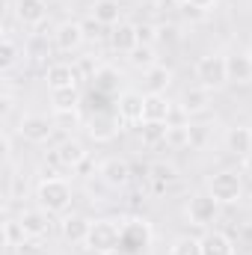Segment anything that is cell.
Returning a JSON list of instances; mask_svg holds the SVG:
<instances>
[{"instance_id":"obj_1","label":"cell","mask_w":252,"mask_h":255,"mask_svg":"<svg viewBox=\"0 0 252 255\" xmlns=\"http://www.w3.org/2000/svg\"><path fill=\"white\" fill-rule=\"evenodd\" d=\"M36 199H39V208H45L48 214H68V208L74 202V190H71V184L65 178L48 175V178L39 181Z\"/></svg>"},{"instance_id":"obj_2","label":"cell","mask_w":252,"mask_h":255,"mask_svg":"<svg viewBox=\"0 0 252 255\" xmlns=\"http://www.w3.org/2000/svg\"><path fill=\"white\" fill-rule=\"evenodd\" d=\"M86 247L92 253H101V255H113L116 250H122V223L119 220H110V217L92 220Z\"/></svg>"},{"instance_id":"obj_3","label":"cell","mask_w":252,"mask_h":255,"mask_svg":"<svg viewBox=\"0 0 252 255\" xmlns=\"http://www.w3.org/2000/svg\"><path fill=\"white\" fill-rule=\"evenodd\" d=\"M193 74L199 80V86L217 92L229 83V68H226V54H205L199 57L196 65H193Z\"/></svg>"},{"instance_id":"obj_4","label":"cell","mask_w":252,"mask_h":255,"mask_svg":"<svg viewBox=\"0 0 252 255\" xmlns=\"http://www.w3.org/2000/svg\"><path fill=\"white\" fill-rule=\"evenodd\" d=\"M208 193L220 202V205H232L244 196V178L235 169H220L208 178Z\"/></svg>"},{"instance_id":"obj_5","label":"cell","mask_w":252,"mask_h":255,"mask_svg":"<svg viewBox=\"0 0 252 255\" xmlns=\"http://www.w3.org/2000/svg\"><path fill=\"white\" fill-rule=\"evenodd\" d=\"M184 214H187V220L193 226H199V229H208L214 220H217V214H220V202L211 196V193H196V196H190L187 199V208H184Z\"/></svg>"},{"instance_id":"obj_6","label":"cell","mask_w":252,"mask_h":255,"mask_svg":"<svg viewBox=\"0 0 252 255\" xmlns=\"http://www.w3.org/2000/svg\"><path fill=\"white\" fill-rule=\"evenodd\" d=\"M18 133H21L27 142L42 145V142L54 139V122H51L48 116H42V113H24L21 122H18Z\"/></svg>"},{"instance_id":"obj_7","label":"cell","mask_w":252,"mask_h":255,"mask_svg":"<svg viewBox=\"0 0 252 255\" xmlns=\"http://www.w3.org/2000/svg\"><path fill=\"white\" fill-rule=\"evenodd\" d=\"M151 244V226L145 220H127L122 223V250L139 253Z\"/></svg>"},{"instance_id":"obj_8","label":"cell","mask_w":252,"mask_h":255,"mask_svg":"<svg viewBox=\"0 0 252 255\" xmlns=\"http://www.w3.org/2000/svg\"><path fill=\"white\" fill-rule=\"evenodd\" d=\"M98 175H101V181L107 187H116V190L127 187L130 184V163H127L125 157H107V160H101Z\"/></svg>"},{"instance_id":"obj_9","label":"cell","mask_w":252,"mask_h":255,"mask_svg":"<svg viewBox=\"0 0 252 255\" xmlns=\"http://www.w3.org/2000/svg\"><path fill=\"white\" fill-rule=\"evenodd\" d=\"M48 160H51L54 166H60V169H77V166L86 160V148H83L77 139H63L60 148H54V151L48 154Z\"/></svg>"},{"instance_id":"obj_10","label":"cell","mask_w":252,"mask_h":255,"mask_svg":"<svg viewBox=\"0 0 252 255\" xmlns=\"http://www.w3.org/2000/svg\"><path fill=\"white\" fill-rule=\"evenodd\" d=\"M116 116L122 122H142L145 119V95L136 89H125L116 101Z\"/></svg>"},{"instance_id":"obj_11","label":"cell","mask_w":252,"mask_h":255,"mask_svg":"<svg viewBox=\"0 0 252 255\" xmlns=\"http://www.w3.org/2000/svg\"><path fill=\"white\" fill-rule=\"evenodd\" d=\"M83 39H86V30H83L80 21H63V24L54 30V45H57L60 51H65V54L77 51V48L83 45Z\"/></svg>"},{"instance_id":"obj_12","label":"cell","mask_w":252,"mask_h":255,"mask_svg":"<svg viewBox=\"0 0 252 255\" xmlns=\"http://www.w3.org/2000/svg\"><path fill=\"white\" fill-rule=\"evenodd\" d=\"M89 229H92V220H86L83 214H63V223H60V235L68 244H86L89 238Z\"/></svg>"},{"instance_id":"obj_13","label":"cell","mask_w":252,"mask_h":255,"mask_svg":"<svg viewBox=\"0 0 252 255\" xmlns=\"http://www.w3.org/2000/svg\"><path fill=\"white\" fill-rule=\"evenodd\" d=\"M226 151L229 154H235V157H250L252 154V128L247 125H232L229 130H226Z\"/></svg>"},{"instance_id":"obj_14","label":"cell","mask_w":252,"mask_h":255,"mask_svg":"<svg viewBox=\"0 0 252 255\" xmlns=\"http://www.w3.org/2000/svg\"><path fill=\"white\" fill-rule=\"evenodd\" d=\"M18 220H21L27 238H36V241L45 238L48 229H51V220H48V211H45V208H27V211L18 214Z\"/></svg>"},{"instance_id":"obj_15","label":"cell","mask_w":252,"mask_h":255,"mask_svg":"<svg viewBox=\"0 0 252 255\" xmlns=\"http://www.w3.org/2000/svg\"><path fill=\"white\" fill-rule=\"evenodd\" d=\"M89 18H92L95 24L113 30L116 24H122V6H119V0H95V3L89 6Z\"/></svg>"},{"instance_id":"obj_16","label":"cell","mask_w":252,"mask_h":255,"mask_svg":"<svg viewBox=\"0 0 252 255\" xmlns=\"http://www.w3.org/2000/svg\"><path fill=\"white\" fill-rule=\"evenodd\" d=\"M178 104H181V113H190V116H196V113H205L208 107H211V89H205V86H187L184 92H181V98H178Z\"/></svg>"},{"instance_id":"obj_17","label":"cell","mask_w":252,"mask_h":255,"mask_svg":"<svg viewBox=\"0 0 252 255\" xmlns=\"http://www.w3.org/2000/svg\"><path fill=\"white\" fill-rule=\"evenodd\" d=\"M45 80L51 89H68V86H77L80 80V71L71 63H51L45 71Z\"/></svg>"},{"instance_id":"obj_18","label":"cell","mask_w":252,"mask_h":255,"mask_svg":"<svg viewBox=\"0 0 252 255\" xmlns=\"http://www.w3.org/2000/svg\"><path fill=\"white\" fill-rule=\"evenodd\" d=\"M172 116V101L166 92H145V119L142 122H169Z\"/></svg>"},{"instance_id":"obj_19","label":"cell","mask_w":252,"mask_h":255,"mask_svg":"<svg viewBox=\"0 0 252 255\" xmlns=\"http://www.w3.org/2000/svg\"><path fill=\"white\" fill-rule=\"evenodd\" d=\"M48 15V3L45 0H18L15 3V18L24 27H39Z\"/></svg>"},{"instance_id":"obj_20","label":"cell","mask_w":252,"mask_h":255,"mask_svg":"<svg viewBox=\"0 0 252 255\" xmlns=\"http://www.w3.org/2000/svg\"><path fill=\"white\" fill-rule=\"evenodd\" d=\"M202 255H238V247H235V241L226 232L211 229L202 238Z\"/></svg>"},{"instance_id":"obj_21","label":"cell","mask_w":252,"mask_h":255,"mask_svg":"<svg viewBox=\"0 0 252 255\" xmlns=\"http://www.w3.org/2000/svg\"><path fill=\"white\" fill-rule=\"evenodd\" d=\"M148 181H151V187L157 193H163L169 184L178 181V166L169 163V160H154V163L148 166Z\"/></svg>"},{"instance_id":"obj_22","label":"cell","mask_w":252,"mask_h":255,"mask_svg":"<svg viewBox=\"0 0 252 255\" xmlns=\"http://www.w3.org/2000/svg\"><path fill=\"white\" fill-rule=\"evenodd\" d=\"M110 45L116 48V51H122V54H130L136 45H139V33H136V24H116L113 30H110Z\"/></svg>"},{"instance_id":"obj_23","label":"cell","mask_w":252,"mask_h":255,"mask_svg":"<svg viewBox=\"0 0 252 255\" xmlns=\"http://www.w3.org/2000/svg\"><path fill=\"white\" fill-rule=\"evenodd\" d=\"M226 68H229V83H250L252 80L250 54H229L226 57Z\"/></svg>"},{"instance_id":"obj_24","label":"cell","mask_w":252,"mask_h":255,"mask_svg":"<svg viewBox=\"0 0 252 255\" xmlns=\"http://www.w3.org/2000/svg\"><path fill=\"white\" fill-rule=\"evenodd\" d=\"M51 104L57 113H74L77 104H80V92L77 86H68V89H51Z\"/></svg>"},{"instance_id":"obj_25","label":"cell","mask_w":252,"mask_h":255,"mask_svg":"<svg viewBox=\"0 0 252 255\" xmlns=\"http://www.w3.org/2000/svg\"><path fill=\"white\" fill-rule=\"evenodd\" d=\"M166 128H169V122H142V128H139L142 145H148V148L166 145Z\"/></svg>"},{"instance_id":"obj_26","label":"cell","mask_w":252,"mask_h":255,"mask_svg":"<svg viewBox=\"0 0 252 255\" xmlns=\"http://www.w3.org/2000/svg\"><path fill=\"white\" fill-rule=\"evenodd\" d=\"M169 83H172V71L166 65H151L145 71V89L148 92H166Z\"/></svg>"},{"instance_id":"obj_27","label":"cell","mask_w":252,"mask_h":255,"mask_svg":"<svg viewBox=\"0 0 252 255\" xmlns=\"http://www.w3.org/2000/svg\"><path fill=\"white\" fill-rule=\"evenodd\" d=\"M27 51L12 39V36H3V48H0V68L3 71H9V68H15L18 65V60L24 57Z\"/></svg>"},{"instance_id":"obj_28","label":"cell","mask_w":252,"mask_h":255,"mask_svg":"<svg viewBox=\"0 0 252 255\" xmlns=\"http://www.w3.org/2000/svg\"><path fill=\"white\" fill-rule=\"evenodd\" d=\"M119 122H122V119H119L116 113H113V116H95L89 130H92L95 139H110V136L119 130Z\"/></svg>"},{"instance_id":"obj_29","label":"cell","mask_w":252,"mask_h":255,"mask_svg":"<svg viewBox=\"0 0 252 255\" xmlns=\"http://www.w3.org/2000/svg\"><path fill=\"white\" fill-rule=\"evenodd\" d=\"M169 255H202V238H190V235L175 238L169 247Z\"/></svg>"},{"instance_id":"obj_30","label":"cell","mask_w":252,"mask_h":255,"mask_svg":"<svg viewBox=\"0 0 252 255\" xmlns=\"http://www.w3.org/2000/svg\"><path fill=\"white\" fill-rule=\"evenodd\" d=\"M3 241H6V247H21L24 241H27V232H24V226H21V220H6L3 223Z\"/></svg>"},{"instance_id":"obj_31","label":"cell","mask_w":252,"mask_h":255,"mask_svg":"<svg viewBox=\"0 0 252 255\" xmlns=\"http://www.w3.org/2000/svg\"><path fill=\"white\" fill-rule=\"evenodd\" d=\"M127 60H130V65L148 71L151 65H157V60H154V45H136V48L127 54Z\"/></svg>"},{"instance_id":"obj_32","label":"cell","mask_w":252,"mask_h":255,"mask_svg":"<svg viewBox=\"0 0 252 255\" xmlns=\"http://www.w3.org/2000/svg\"><path fill=\"white\" fill-rule=\"evenodd\" d=\"M166 145L169 148H190V125H169L166 128Z\"/></svg>"},{"instance_id":"obj_33","label":"cell","mask_w":252,"mask_h":255,"mask_svg":"<svg viewBox=\"0 0 252 255\" xmlns=\"http://www.w3.org/2000/svg\"><path fill=\"white\" fill-rule=\"evenodd\" d=\"M95 89H101V92H113L116 89V80H119V74H116V68H110V65H104V68H98L95 71Z\"/></svg>"},{"instance_id":"obj_34","label":"cell","mask_w":252,"mask_h":255,"mask_svg":"<svg viewBox=\"0 0 252 255\" xmlns=\"http://www.w3.org/2000/svg\"><path fill=\"white\" fill-rule=\"evenodd\" d=\"M211 136V125H190V148H205Z\"/></svg>"},{"instance_id":"obj_35","label":"cell","mask_w":252,"mask_h":255,"mask_svg":"<svg viewBox=\"0 0 252 255\" xmlns=\"http://www.w3.org/2000/svg\"><path fill=\"white\" fill-rule=\"evenodd\" d=\"M136 33H139V45H154L157 42V27L154 24H136Z\"/></svg>"},{"instance_id":"obj_36","label":"cell","mask_w":252,"mask_h":255,"mask_svg":"<svg viewBox=\"0 0 252 255\" xmlns=\"http://www.w3.org/2000/svg\"><path fill=\"white\" fill-rule=\"evenodd\" d=\"M33 241H36V238H30V241H24L21 247H15V250H18V255H42V250H39Z\"/></svg>"},{"instance_id":"obj_37","label":"cell","mask_w":252,"mask_h":255,"mask_svg":"<svg viewBox=\"0 0 252 255\" xmlns=\"http://www.w3.org/2000/svg\"><path fill=\"white\" fill-rule=\"evenodd\" d=\"M187 3H190V6H199V9L205 12V9H208V6H214L217 0H187Z\"/></svg>"},{"instance_id":"obj_38","label":"cell","mask_w":252,"mask_h":255,"mask_svg":"<svg viewBox=\"0 0 252 255\" xmlns=\"http://www.w3.org/2000/svg\"><path fill=\"white\" fill-rule=\"evenodd\" d=\"M247 172H250V175H252V154H250V157H247Z\"/></svg>"},{"instance_id":"obj_39","label":"cell","mask_w":252,"mask_h":255,"mask_svg":"<svg viewBox=\"0 0 252 255\" xmlns=\"http://www.w3.org/2000/svg\"><path fill=\"white\" fill-rule=\"evenodd\" d=\"M3 3H6V6H15V3H18V0H3Z\"/></svg>"},{"instance_id":"obj_40","label":"cell","mask_w":252,"mask_h":255,"mask_svg":"<svg viewBox=\"0 0 252 255\" xmlns=\"http://www.w3.org/2000/svg\"><path fill=\"white\" fill-rule=\"evenodd\" d=\"M247 54H250V57H252V42H250V51H247Z\"/></svg>"},{"instance_id":"obj_41","label":"cell","mask_w":252,"mask_h":255,"mask_svg":"<svg viewBox=\"0 0 252 255\" xmlns=\"http://www.w3.org/2000/svg\"><path fill=\"white\" fill-rule=\"evenodd\" d=\"M92 255H101V253H92Z\"/></svg>"}]
</instances>
